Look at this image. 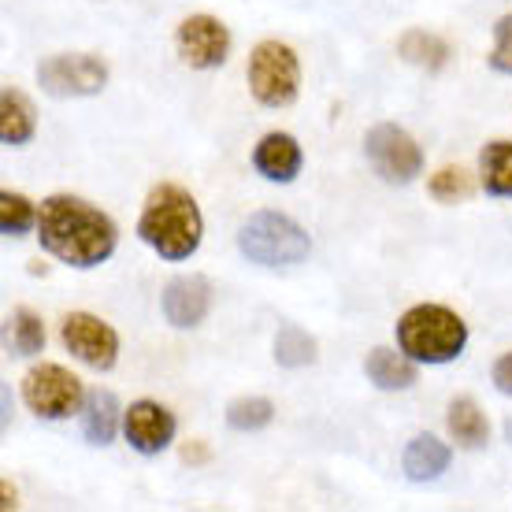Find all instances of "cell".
<instances>
[{
    "label": "cell",
    "instance_id": "21",
    "mask_svg": "<svg viewBox=\"0 0 512 512\" xmlns=\"http://www.w3.org/2000/svg\"><path fill=\"white\" fill-rule=\"evenodd\" d=\"M316 360H320L316 338L297 323H282L279 334H275V364L286 372H301V368H312Z\"/></svg>",
    "mask_w": 512,
    "mask_h": 512
},
{
    "label": "cell",
    "instance_id": "15",
    "mask_svg": "<svg viewBox=\"0 0 512 512\" xmlns=\"http://www.w3.org/2000/svg\"><path fill=\"white\" fill-rule=\"evenodd\" d=\"M449 464H453V446L427 431L412 435L401 449V472L409 483H435L449 472Z\"/></svg>",
    "mask_w": 512,
    "mask_h": 512
},
{
    "label": "cell",
    "instance_id": "1",
    "mask_svg": "<svg viewBox=\"0 0 512 512\" xmlns=\"http://www.w3.org/2000/svg\"><path fill=\"white\" fill-rule=\"evenodd\" d=\"M41 249L75 271H93L108 264L119 249L116 219L78 193H49L38 212Z\"/></svg>",
    "mask_w": 512,
    "mask_h": 512
},
{
    "label": "cell",
    "instance_id": "6",
    "mask_svg": "<svg viewBox=\"0 0 512 512\" xmlns=\"http://www.w3.org/2000/svg\"><path fill=\"white\" fill-rule=\"evenodd\" d=\"M19 394H23V405L34 412L38 420L60 423L82 412L90 390L82 386V379H78L75 372H67L64 364L41 360V364H34V368L23 375Z\"/></svg>",
    "mask_w": 512,
    "mask_h": 512
},
{
    "label": "cell",
    "instance_id": "23",
    "mask_svg": "<svg viewBox=\"0 0 512 512\" xmlns=\"http://www.w3.org/2000/svg\"><path fill=\"white\" fill-rule=\"evenodd\" d=\"M223 420H227V427L238 431V435H256V431H264V427L275 423V401L256 397V394L234 397L231 405H227V412H223Z\"/></svg>",
    "mask_w": 512,
    "mask_h": 512
},
{
    "label": "cell",
    "instance_id": "18",
    "mask_svg": "<svg viewBox=\"0 0 512 512\" xmlns=\"http://www.w3.org/2000/svg\"><path fill=\"white\" fill-rule=\"evenodd\" d=\"M38 134V112L23 90L15 86H4L0 93V141L8 149H26Z\"/></svg>",
    "mask_w": 512,
    "mask_h": 512
},
{
    "label": "cell",
    "instance_id": "19",
    "mask_svg": "<svg viewBox=\"0 0 512 512\" xmlns=\"http://www.w3.org/2000/svg\"><path fill=\"white\" fill-rule=\"evenodd\" d=\"M479 186L487 197L512 201V141L494 138L479 149Z\"/></svg>",
    "mask_w": 512,
    "mask_h": 512
},
{
    "label": "cell",
    "instance_id": "22",
    "mask_svg": "<svg viewBox=\"0 0 512 512\" xmlns=\"http://www.w3.org/2000/svg\"><path fill=\"white\" fill-rule=\"evenodd\" d=\"M45 342H49V334H45V320H41L34 308H12V316H8V349H12L15 357H38L45 353Z\"/></svg>",
    "mask_w": 512,
    "mask_h": 512
},
{
    "label": "cell",
    "instance_id": "27",
    "mask_svg": "<svg viewBox=\"0 0 512 512\" xmlns=\"http://www.w3.org/2000/svg\"><path fill=\"white\" fill-rule=\"evenodd\" d=\"M490 383H494V390H498L501 397H512V349L494 360V368H490Z\"/></svg>",
    "mask_w": 512,
    "mask_h": 512
},
{
    "label": "cell",
    "instance_id": "4",
    "mask_svg": "<svg viewBox=\"0 0 512 512\" xmlns=\"http://www.w3.org/2000/svg\"><path fill=\"white\" fill-rule=\"evenodd\" d=\"M234 245H238V253L249 264L268 271L297 268L312 253V238H308L305 227L294 216L271 212V208H260V212H253V216L245 219L242 227H238V234H234Z\"/></svg>",
    "mask_w": 512,
    "mask_h": 512
},
{
    "label": "cell",
    "instance_id": "16",
    "mask_svg": "<svg viewBox=\"0 0 512 512\" xmlns=\"http://www.w3.org/2000/svg\"><path fill=\"white\" fill-rule=\"evenodd\" d=\"M123 412L127 409H119V401L112 390H90V394H86V405L78 412L86 442L97 449L112 446L116 435L123 431Z\"/></svg>",
    "mask_w": 512,
    "mask_h": 512
},
{
    "label": "cell",
    "instance_id": "2",
    "mask_svg": "<svg viewBox=\"0 0 512 512\" xmlns=\"http://www.w3.org/2000/svg\"><path fill=\"white\" fill-rule=\"evenodd\" d=\"M138 238L167 264L190 260L205 242V216L197 197L179 182H156L141 205Z\"/></svg>",
    "mask_w": 512,
    "mask_h": 512
},
{
    "label": "cell",
    "instance_id": "7",
    "mask_svg": "<svg viewBox=\"0 0 512 512\" xmlns=\"http://www.w3.org/2000/svg\"><path fill=\"white\" fill-rule=\"evenodd\" d=\"M38 86L56 101H78V97H97L108 86V64L97 52H56L38 64Z\"/></svg>",
    "mask_w": 512,
    "mask_h": 512
},
{
    "label": "cell",
    "instance_id": "12",
    "mask_svg": "<svg viewBox=\"0 0 512 512\" xmlns=\"http://www.w3.org/2000/svg\"><path fill=\"white\" fill-rule=\"evenodd\" d=\"M212 305H216V290L205 275H175L160 294V312H164L167 327H175V331L201 327Z\"/></svg>",
    "mask_w": 512,
    "mask_h": 512
},
{
    "label": "cell",
    "instance_id": "10",
    "mask_svg": "<svg viewBox=\"0 0 512 512\" xmlns=\"http://www.w3.org/2000/svg\"><path fill=\"white\" fill-rule=\"evenodd\" d=\"M60 342L78 364L93 372H112L119 364V331L93 312H67L60 320Z\"/></svg>",
    "mask_w": 512,
    "mask_h": 512
},
{
    "label": "cell",
    "instance_id": "14",
    "mask_svg": "<svg viewBox=\"0 0 512 512\" xmlns=\"http://www.w3.org/2000/svg\"><path fill=\"white\" fill-rule=\"evenodd\" d=\"M364 375L383 394H405V390L420 383V364L401 346H375L364 357Z\"/></svg>",
    "mask_w": 512,
    "mask_h": 512
},
{
    "label": "cell",
    "instance_id": "11",
    "mask_svg": "<svg viewBox=\"0 0 512 512\" xmlns=\"http://www.w3.org/2000/svg\"><path fill=\"white\" fill-rule=\"evenodd\" d=\"M179 435V420H175V412L153 401V397H138V401H130L127 412H123V438H127V446L141 457H160L171 449Z\"/></svg>",
    "mask_w": 512,
    "mask_h": 512
},
{
    "label": "cell",
    "instance_id": "13",
    "mask_svg": "<svg viewBox=\"0 0 512 512\" xmlns=\"http://www.w3.org/2000/svg\"><path fill=\"white\" fill-rule=\"evenodd\" d=\"M305 167V149L294 134L286 130H268L264 138L253 145V171L264 182H275V186H290L297 182Z\"/></svg>",
    "mask_w": 512,
    "mask_h": 512
},
{
    "label": "cell",
    "instance_id": "3",
    "mask_svg": "<svg viewBox=\"0 0 512 512\" xmlns=\"http://www.w3.org/2000/svg\"><path fill=\"white\" fill-rule=\"evenodd\" d=\"M394 342L409 353L420 368H442L453 360L464 357L468 349V323L461 312H453L449 305H423L405 308L394 323Z\"/></svg>",
    "mask_w": 512,
    "mask_h": 512
},
{
    "label": "cell",
    "instance_id": "17",
    "mask_svg": "<svg viewBox=\"0 0 512 512\" xmlns=\"http://www.w3.org/2000/svg\"><path fill=\"white\" fill-rule=\"evenodd\" d=\"M446 431H449V442L457 449H483L490 442V420L487 412L479 409V401L475 397H453L446 405Z\"/></svg>",
    "mask_w": 512,
    "mask_h": 512
},
{
    "label": "cell",
    "instance_id": "28",
    "mask_svg": "<svg viewBox=\"0 0 512 512\" xmlns=\"http://www.w3.org/2000/svg\"><path fill=\"white\" fill-rule=\"evenodd\" d=\"M212 453H208L205 442H190V446H182V461L186 464H205Z\"/></svg>",
    "mask_w": 512,
    "mask_h": 512
},
{
    "label": "cell",
    "instance_id": "8",
    "mask_svg": "<svg viewBox=\"0 0 512 512\" xmlns=\"http://www.w3.org/2000/svg\"><path fill=\"white\" fill-rule=\"evenodd\" d=\"M364 156H368L375 175L390 182V186L416 182L423 175V164H427L420 141L412 138L405 127H397V123H375L364 134Z\"/></svg>",
    "mask_w": 512,
    "mask_h": 512
},
{
    "label": "cell",
    "instance_id": "9",
    "mask_svg": "<svg viewBox=\"0 0 512 512\" xmlns=\"http://www.w3.org/2000/svg\"><path fill=\"white\" fill-rule=\"evenodd\" d=\"M234 38L231 26L219 15L193 12L175 26V52L190 71H219L231 60Z\"/></svg>",
    "mask_w": 512,
    "mask_h": 512
},
{
    "label": "cell",
    "instance_id": "5",
    "mask_svg": "<svg viewBox=\"0 0 512 512\" xmlns=\"http://www.w3.org/2000/svg\"><path fill=\"white\" fill-rule=\"evenodd\" d=\"M245 82L256 104L264 108H290L301 97V60L294 45L279 38L256 41L245 64Z\"/></svg>",
    "mask_w": 512,
    "mask_h": 512
},
{
    "label": "cell",
    "instance_id": "25",
    "mask_svg": "<svg viewBox=\"0 0 512 512\" xmlns=\"http://www.w3.org/2000/svg\"><path fill=\"white\" fill-rule=\"evenodd\" d=\"M427 193L435 197L438 205H461V201H468V197L475 193V182L464 167L446 164L427 179Z\"/></svg>",
    "mask_w": 512,
    "mask_h": 512
},
{
    "label": "cell",
    "instance_id": "24",
    "mask_svg": "<svg viewBox=\"0 0 512 512\" xmlns=\"http://www.w3.org/2000/svg\"><path fill=\"white\" fill-rule=\"evenodd\" d=\"M38 212L41 205H34L26 193L0 190V231L8 238H26L30 231H38Z\"/></svg>",
    "mask_w": 512,
    "mask_h": 512
},
{
    "label": "cell",
    "instance_id": "20",
    "mask_svg": "<svg viewBox=\"0 0 512 512\" xmlns=\"http://www.w3.org/2000/svg\"><path fill=\"white\" fill-rule=\"evenodd\" d=\"M397 56H401L405 64L420 67V71H442V67L453 60V49H449L446 38L412 26V30H405V34L397 38Z\"/></svg>",
    "mask_w": 512,
    "mask_h": 512
},
{
    "label": "cell",
    "instance_id": "26",
    "mask_svg": "<svg viewBox=\"0 0 512 512\" xmlns=\"http://www.w3.org/2000/svg\"><path fill=\"white\" fill-rule=\"evenodd\" d=\"M487 64L494 75L512 78V12L494 23V45L487 52Z\"/></svg>",
    "mask_w": 512,
    "mask_h": 512
}]
</instances>
